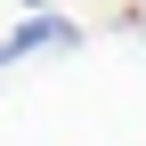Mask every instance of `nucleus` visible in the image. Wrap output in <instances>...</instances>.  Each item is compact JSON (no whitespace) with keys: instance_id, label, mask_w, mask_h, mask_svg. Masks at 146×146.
Here are the masks:
<instances>
[{"instance_id":"nucleus-1","label":"nucleus","mask_w":146,"mask_h":146,"mask_svg":"<svg viewBox=\"0 0 146 146\" xmlns=\"http://www.w3.org/2000/svg\"><path fill=\"white\" fill-rule=\"evenodd\" d=\"M73 41H81V25H73V16H25V25L0 41V73H8V65H25L33 49H73Z\"/></svg>"}]
</instances>
